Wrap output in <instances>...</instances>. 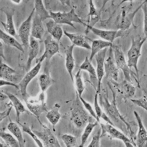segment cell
<instances>
[{
  "mask_svg": "<svg viewBox=\"0 0 147 147\" xmlns=\"http://www.w3.org/2000/svg\"><path fill=\"white\" fill-rule=\"evenodd\" d=\"M44 59L40 57L37 60V63L32 70L27 73L22 79L18 85L19 91L24 100H26L27 95V89L28 86L33 79L36 77L39 72L42 66V63Z\"/></svg>",
  "mask_w": 147,
  "mask_h": 147,
  "instance_id": "9",
  "label": "cell"
},
{
  "mask_svg": "<svg viewBox=\"0 0 147 147\" xmlns=\"http://www.w3.org/2000/svg\"><path fill=\"white\" fill-rule=\"evenodd\" d=\"M113 45L112 43L102 40H94L92 41L91 47V53L89 60L92 62L93 59L96 54L100 51L108 47H110Z\"/></svg>",
  "mask_w": 147,
  "mask_h": 147,
  "instance_id": "28",
  "label": "cell"
},
{
  "mask_svg": "<svg viewBox=\"0 0 147 147\" xmlns=\"http://www.w3.org/2000/svg\"><path fill=\"white\" fill-rule=\"evenodd\" d=\"M75 80L77 92L79 96H82L85 87L82 80L81 70L80 69L75 75Z\"/></svg>",
  "mask_w": 147,
  "mask_h": 147,
  "instance_id": "36",
  "label": "cell"
},
{
  "mask_svg": "<svg viewBox=\"0 0 147 147\" xmlns=\"http://www.w3.org/2000/svg\"><path fill=\"white\" fill-rule=\"evenodd\" d=\"M3 92L7 96L11 102H12L16 112V117H17L16 121L17 123L19 122L20 115L24 112H27L25 108L18 98L13 94L7 91H3Z\"/></svg>",
  "mask_w": 147,
  "mask_h": 147,
  "instance_id": "27",
  "label": "cell"
},
{
  "mask_svg": "<svg viewBox=\"0 0 147 147\" xmlns=\"http://www.w3.org/2000/svg\"><path fill=\"white\" fill-rule=\"evenodd\" d=\"M99 93L96 91V93L95 94V98H94V106L95 109V112L96 113L97 117L98 119L100 120V119L101 118V115L103 113L102 109L100 107L99 103H98V95Z\"/></svg>",
  "mask_w": 147,
  "mask_h": 147,
  "instance_id": "42",
  "label": "cell"
},
{
  "mask_svg": "<svg viewBox=\"0 0 147 147\" xmlns=\"http://www.w3.org/2000/svg\"><path fill=\"white\" fill-rule=\"evenodd\" d=\"M28 109L41 123L39 119L42 113H47L48 107L45 102V92H41L37 99L25 100Z\"/></svg>",
  "mask_w": 147,
  "mask_h": 147,
  "instance_id": "5",
  "label": "cell"
},
{
  "mask_svg": "<svg viewBox=\"0 0 147 147\" xmlns=\"http://www.w3.org/2000/svg\"><path fill=\"white\" fill-rule=\"evenodd\" d=\"M130 100L135 105L143 108L146 111L147 110V97L145 96L144 95L140 99H130Z\"/></svg>",
  "mask_w": 147,
  "mask_h": 147,
  "instance_id": "41",
  "label": "cell"
},
{
  "mask_svg": "<svg viewBox=\"0 0 147 147\" xmlns=\"http://www.w3.org/2000/svg\"><path fill=\"white\" fill-rule=\"evenodd\" d=\"M98 123H99V122L97 121L95 122V123L91 121L89 122L88 125L86 127L84 132L82 136L81 144L79 146V147H84L87 140H88L90 134L92 132L94 129L97 125H98Z\"/></svg>",
  "mask_w": 147,
  "mask_h": 147,
  "instance_id": "35",
  "label": "cell"
},
{
  "mask_svg": "<svg viewBox=\"0 0 147 147\" xmlns=\"http://www.w3.org/2000/svg\"><path fill=\"white\" fill-rule=\"evenodd\" d=\"M49 14L51 18L58 24L68 25L75 29H76V28L72 23L73 22L81 24L87 26V25L78 17L74 9H72L70 11L66 13H62L60 12H54L50 11Z\"/></svg>",
  "mask_w": 147,
  "mask_h": 147,
  "instance_id": "4",
  "label": "cell"
},
{
  "mask_svg": "<svg viewBox=\"0 0 147 147\" xmlns=\"http://www.w3.org/2000/svg\"><path fill=\"white\" fill-rule=\"evenodd\" d=\"M80 70H84L88 72L90 76V80L93 85L94 86L95 89H96V84H98V79H97L96 72L91 62L88 59L87 56L85 60L83 62L80 67Z\"/></svg>",
  "mask_w": 147,
  "mask_h": 147,
  "instance_id": "24",
  "label": "cell"
},
{
  "mask_svg": "<svg viewBox=\"0 0 147 147\" xmlns=\"http://www.w3.org/2000/svg\"><path fill=\"white\" fill-rule=\"evenodd\" d=\"M112 45L109 48V57L105 62L104 66L106 78H110L116 82L118 79L119 69L116 66L114 59Z\"/></svg>",
  "mask_w": 147,
  "mask_h": 147,
  "instance_id": "12",
  "label": "cell"
},
{
  "mask_svg": "<svg viewBox=\"0 0 147 147\" xmlns=\"http://www.w3.org/2000/svg\"><path fill=\"white\" fill-rule=\"evenodd\" d=\"M61 139L67 147L76 146L77 139L74 136L69 134H64L61 136Z\"/></svg>",
  "mask_w": 147,
  "mask_h": 147,
  "instance_id": "38",
  "label": "cell"
},
{
  "mask_svg": "<svg viewBox=\"0 0 147 147\" xmlns=\"http://www.w3.org/2000/svg\"><path fill=\"white\" fill-rule=\"evenodd\" d=\"M12 1V2L15 3L19 4L21 1H20V0H19V1L18 0V1Z\"/></svg>",
  "mask_w": 147,
  "mask_h": 147,
  "instance_id": "48",
  "label": "cell"
},
{
  "mask_svg": "<svg viewBox=\"0 0 147 147\" xmlns=\"http://www.w3.org/2000/svg\"><path fill=\"white\" fill-rule=\"evenodd\" d=\"M142 4L136 9L133 13L127 15H123L121 16L118 19L117 23V28L120 30H128L131 24L132 23L136 14L141 7Z\"/></svg>",
  "mask_w": 147,
  "mask_h": 147,
  "instance_id": "22",
  "label": "cell"
},
{
  "mask_svg": "<svg viewBox=\"0 0 147 147\" xmlns=\"http://www.w3.org/2000/svg\"><path fill=\"white\" fill-rule=\"evenodd\" d=\"M9 97L3 92H1V101H2L6 100Z\"/></svg>",
  "mask_w": 147,
  "mask_h": 147,
  "instance_id": "47",
  "label": "cell"
},
{
  "mask_svg": "<svg viewBox=\"0 0 147 147\" xmlns=\"http://www.w3.org/2000/svg\"><path fill=\"white\" fill-rule=\"evenodd\" d=\"M18 123L22 127L23 132L27 133V134H28L33 138V139L35 141V142L37 144V145L38 146L40 147H43L44 146L43 145L42 142H41V141H40L39 139L36 135L35 134L34 132V131H32V130L30 129V127L28 125L26 124H21V123H19V122H18Z\"/></svg>",
  "mask_w": 147,
  "mask_h": 147,
  "instance_id": "37",
  "label": "cell"
},
{
  "mask_svg": "<svg viewBox=\"0 0 147 147\" xmlns=\"http://www.w3.org/2000/svg\"><path fill=\"white\" fill-rule=\"evenodd\" d=\"M90 30L92 31L95 35L106 40V41L112 43L116 38L118 37L127 36L129 34V32L128 30H104L95 28L94 27H87L85 31L86 34H87Z\"/></svg>",
  "mask_w": 147,
  "mask_h": 147,
  "instance_id": "7",
  "label": "cell"
},
{
  "mask_svg": "<svg viewBox=\"0 0 147 147\" xmlns=\"http://www.w3.org/2000/svg\"><path fill=\"white\" fill-rule=\"evenodd\" d=\"M100 125L102 129L101 138L104 136L105 134H107L111 139H118L121 140L124 142L126 147H134L132 145L131 141L124 134L115 128L113 126L109 124H104L101 123H100Z\"/></svg>",
  "mask_w": 147,
  "mask_h": 147,
  "instance_id": "10",
  "label": "cell"
},
{
  "mask_svg": "<svg viewBox=\"0 0 147 147\" xmlns=\"http://www.w3.org/2000/svg\"><path fill=\"white\" fill-rule=\"evenodd\" d=\"M42 21L35 13L31 26V36L36 39L41 40L44 34Z\"/></svg>",
  "mask_w": 147,
  "mask_h": 147,
  "instance_id": "21",
  "label": "cell"
},
{
  "mask_svg": "<svg viewBox=\"0 0 147 147\" xmlns=\"http://www.w3.org/2000/svg\"><path fill=\"white\" fill-rule=\"evenodd\" d=\"M28 58L26 65V70L28 72L31 68L32 62L36 57L39 51V45L38 41L30 36L29 44Z\"/></svg>",
  "mask_w": 147,
  "mask_h": 147,
  "instance_id": "19",
  "label": "cell"
},
{
  "mask_svg": "<svg viewBox=\"0 0 147 147\" xmlns=\"http://www.w3.org/2000/svg\"><path fill=\"white\" fill-rule=\"evenodd\" d=\"M35 13L38 15L42 22L49 18H51L49 12L46 9L41 0L35 1Z\"/></svg>",
  "mask_w": 147,
  "mask_h": 147,
  "instance_id": "31",
  "label": "cell"
},
{
  "mask_svg": "<svg viewBox=\"0 0 147 147\" xmlns=\"http://www.w3.org/2000/svg\"><path fill=\"white\" fill-rule=\"evenodd\" d=\"M5 86H9L13 87L16 88V89L19 90V87L18 85H16L14 83L10 82V81H8V80L1 79V80H0V86L1 87Z\"/></svg>",
  "mask_w": 147,
  "mask_h": 147,
  "instance_id": "44",
  "label": "cell"
},
{
  "mask_svg": "<svg viewBox=\"0 0 147 147\" xmlns=\"http://www.w3.org/2000/svg\"><path fill=\"white\" fill-rule=\"evenodd\" d=\"M35 10L34 8L28 18L22 23L19 29V36L26 49H29L31 30V21Z\"/></svg>",
  "mask_w": 147,
  "mask_h": 147,
  "instance_id": "11",
  "label": "cell"
},
{
  "mask_svg": "<svg viewBox=\"0 0 147 147\" xmlns=\"http://www.w3.org/2000/svg\"><path fill=\"white\" fill-rule=\"evenodd\" d=\"M107 48L104 49L100 51L95 55V58L97 63L96 74L98 79V88L97 91L99 94L101 91V82L102 78L105 75V59L107 51Z\"/></svg>",
  "mask_w": 147,
  "mask_h": 147,
  "instance_id": "14",
  "label": "cell"
},
{
  "mask_svg": "<svg viewBox=\"0 0 147 147\" xmlns=\"http://www.w3.org/2000/svg\"><path fill=\"white\" fill-rule=\"evenodd\" d=\"M112 82L119 92L125 99L131 98L135 95L136 88L127 80H125L120 83L112 80Z\"/></svg>",
  "mask_w": 147,
  "mask_h": 147,
  "instance_id": "16",
  "label": "cell"
},
{
  "mask_svg": "<svg viewBox=\"0 0 147 147\" xmlns=\"http://www.w3.org/2000/svg\"><path fill=\"white\" fill-rule=\"evenodd\" d=\"M101 118H102L104 120H105V121H106L107 123L108 124L113 126V127H115V125L114 124L112 123L110 118H109V116H108L106 114H105V112H103V113H102V115H101Z\"/></svg>",
  "mask_w": 147,
  "mask_h": 147,
  "instance_id": "45",
  "label": "cell"
},
{
  "mask_svg": "<svg viewBox=\"0 0 147 147\" xmlns=\"http://www.w3.org/2000/svg\"><path fill=\"white\" fill-rule=\"evenodd\" d=\"M74 45H72L68 46L66 52V63L65 66L68 73L72 81L74 82L73 71L75 66V60L73 55V51Z\"/></svg>",
  "mask_w": 147,
  "mask_h": 147,
  "instance_id": "26",
  "label": "cell"
},
{
  "mask_svg": "<svg viewBox=\"0 0 147 147\" xmlns=\"http://www.w3.org/2000/svg\"><path fill=\"white\" fill-rule=\"evenodd\" d=\"M4 49L3 45L2 42H0V56L3 58V59L5 60V58L4 55Z\"/></svg>",
  "mask_w": 147,
  "mask_h": 147,
  "instance_id": "46",
  "label": "cell"
},
{
  "mask_svg": "<svg viewBox=\"0 0 147 147\" xmlns=\"http://www.w3.org/2000/svg\"><path fill=\"white\" fill-rule=\"evenodd\" d=\"M16 71L7 65L1 62L0 64V78L1 79L9 81L13 77Z\"/></svg>",
  "mask_w": 147,
  "mask_h": 147,
  "instance_id": "32",
  "label": "cell"
},
{
  "mask_svg": "<svg viewBox=\"0 0 147 147\" xmlns=\"http://www.w3.org/2000/svg\"><path fill=\"white\" fill-rule=\"evenodd\" d=\"M134 114L138 122L139 130L136 137V144L137 147L147 146V132L139 115L136 111H134Z\"/></svg>",
  "mask_w": 147,
  "mask_h": 147,
  "instance_id": "18",
  "label": "cell"
},
{
  "mask_svg": "<svg viewBox=\"0 0 147 147\" xmlns=\"http://www.w3.org/2000/svg\"><path fill=\"white\" fill-rule=\"evenodd\" d=\"M60 108L61 105L59 103H55L52 109L48 111L46 115V117L53 125L54 131H55V126L59 123L61 118V115L59 112Z\"/></svg>",
  "mask_w": 147,
  "mask_h": 147,
  "instance_id": "25",
  "label": "cell"
},
{
  "mask_svg": "<svg viewBox=\"0 0 147 147\" xmlns=\"http://www.w3.org/2000/svg\"><path fill=\"white\" fill-rule=\"evenodd\" d=\"M0 38L7 45L15 47L21 52H24V50L20 43L12 36L7 34L1 29L0 30Z\"/></svg>",
  "mask_w": 147,
  "mask_h": 147,
  "instance_id": "29",
  "label": "cell"
},
{
  "mask_svg": "<svg viewBox=\"0 0 147 147\" xmlns=\"http://www.w3.org/2000/svg\"><path fill=\"white\" fill-rule=\"evenodd\" d=\"M47 30L50 34L59 42L63 36V32L60 24L55 23L53 20L51 19L46 23Z\"/></svg>",
  "mask_w": 147,
  "mask_h": 147,
  "instance_id": "23",
  "label": "cell"
},
{
  "mask_svg": "<svg viewBox=\"0 0 147 147\" xmlns=\"http://www.w3.org/2000/svg\"><path fill=\"white\" fill-rule=\"evenodd\" d=\"M64 34L68 37L73 45L82 47L86 49L91 50V47L87 42L84 35L78 34H71L64 30Z\"/></svg>",
  "mask_w": 147,
  "mask_h": 147,
  "instance_id": "20",
  "label": "cell"
},
{
  "mask_svg": "<svg viewBox=\"0 0 147 147\" xmlns=\"http://www.w3.org/2000/svg\"><path fill=\"white\" fill-rule=\"evenodd\" d=\"M0 137L8 146L11 147H20L18 140L9 133L1 131L0 132Z\"/></svg>",
  "mask_w": 147,
  "mask_h": 147,
  "instance_id": "34",
  "label": "cell"
},
{
  "mask_svg": "<svg viewBox=\"0 0 147 147\" xmlns=\"http://www.w3.org/2000/svg\"><path fill=\"white\" fill-rule=\"evenodd\" d=\"M79 96L80 100H81L86 110L88 112V113H89L91 115L92 117L95 118L97 120V121L99 122V123H100V120L98 119V117H97L96 113L95 111L93 109L92 107L91 106L90 104L88 103L85 100L83 99L82 97Z\"/></svg>",
  "mask_w": 147,
  "mask_h": 147,
  "instance_id": "39",
  "label": "cell"
},
{
  "mask_svg": "<svg viewBox=\"0 0 147 147\" xmlns=\"http://www.w3.org/2000/svg\"><path fill=\"white\" fill-rule=\"evenodd\" d=\"M102 129H99L95 135L93 137L92 141L88 145V147H99L100 146V139Z\"/></svg>",
  "mask_w": 147,
  "mask_h": 147,
  "instance_id": "40",
  "label": "cell"
},
{
  "mask_svg": "<svg viewBox=\"0 0 147 147\" xmlns=\"http://www.w3.org/2000/svg\"><path fill=\"white\" fill-rule=\"evenodd\" d=\"M146 40L147 37L142 38L138 36L132 38L131 46L127 52V65L130 69L133 67L135 69L138 83L139 78L137 63L141 55V48Z\"/></svg>",
  "mask_w": 147,
  "mask_h": 147,
  "instance_id": "3",
  "label": "cell"
},
{
  "mask_svg": "<svg viewBox=\"0 0 147 147\" xmlns=\"http://www.w3.org/2000/svg\"><path fill=\"white\" fill-rule=\"evenodd\" d=\"M45 52L41 57L46 59V62H50L51 58L59 52V46L58 41L50 34H48L44 41Z\"/></svg>",
  "mask_w": 147,
  "mask_h": 147,
  "instance_id": "13",
  "label": "cell"
},
{
  "mask_svg": "<svg viewBox=\"0 0 147 147\" xmlns=\"http://www.w3.org/2000/svg\"><path fill=\"white\" fill-rule=\"evenodd\" d=\"M7 128L18 140L20 147H24L26 141L23 138L21 130L18 125L16 123L10 122L8 124Z\"/></svg>",
  "mask_w": 147,
  "mask_h": 147,
  "instance_id": "30",
  "label": "cell"
},
{
  "mask_svg": "<svg viewBox=\"0 0 147 147\" xmlns=\"http://www.w3.org/2000/svg\"><path fill=\"white\" fill-rule=\"evenodd\" d=\"M121 46L118 45H112V50L114 53V59L118 68L123 71L125 77V80L131 83V80L130 77L131 70L129 67L123 51Z\"/></svg>",
  "mask_w": 147,
  "mask_h": 147,
  "instance_id": "6",
  "label": "cell"
},
{
  "mask_svg": "<svg viewBox=\"0 0 147 147\" xmlns=\"http://www.w3.org/2000/svg\"><path fill=\"white\" fill-rule=\"evenodd\" d=\"M40 124L42 127V130L40 131L32 130L44 146L47 147H61V146L57 139L51 132L46 125L41 123Z\"/></svg>",
  "mask_w": 147,
  "mask_h": 147,
  "instance_id": "8",
  "label": "cell"
},
{
  "mask_svg": "<svg viewBox=\"0 0 147 147\" xmlns=\"http://www.w3.org/2000/svg\"><path fill=\"white\" fill-rule=\"evenodd\" d=\"M108 83V85L112 92L113 99L111 102H109L107 89V88L106 90H104L103 92L99 96V103L105 112V113L113 121L116 123L122 122L125 124L127 125V129L128 131H129L130 135H131L133 131L130 126L125 120L124 117L120 115L117 109L116 105L115 93L112 88L111 84L109 83Z\"/></svg>",
  "mask_w": 147,
  "mask_h": 147,
  "instance_id": "1",
  "label": "cell"
},
{
  "mask_svg": "<svg viewBox=\"0 0 147 147\" xmlns=\"http://www.w3.org/2000/svg\"><path fill=\"white\" fill-rule=\"evenodd\" d=\"M71 119L78 128H82L91 121L92 116L84 107L76 91V97L71 107Z\"/></svg>",
  "mask_w": 147,
  "mask_h": 147,
  "instance_id": "2",
  "label": "cell"
},
{
  "mask_svg": "<svg viewBox=\"0 0 147 147\" xmlns=\"http://www.w3.org/2000/svg\"><path fill=\"white\" fill-rule=\"evenodd\" d=\"M54 82L50 74V62H46L43 73L38 78V83L41 92H45L49 87Z\"/></svg>",
  "mask_w": 147,
  "mask_h": 147,
  "instance_id": "17",
  "label": "cell"
},
{
  "mask_svg": "<svg viewBox=\"0 0 147 147\" xmlns=\"http://www.w3.org/2000/svg\"><path fill=\"white\" fill-rule=\"evenodd\" d=\"M1 10L5 14L6 16V23L1 21L2 26L7 33L12 36L16 37V33L14 24L13 21V16L14 14V9H11L8 7H3Z\"/></svg>",
  "mask_w": 147,
  "mask_h": 147,
  "instance_id": "15",
  "label": "cell"
},
{
  "mask_svg": "<svg viewBox=\"0 0 147 147\" xmlns=\"http://www.w3.org/2000/svg\"><path fill=\"white\" fill-rule=\"evenodd\" d=\"M145 1L142 3V8L143 11L144 13V33H145L146 37H147V2Z\"/></svg>",
  "mask_w": 147,
  "mask_h": 147,
  "instance_id": "43",
  "label": "cell"
},
{
  "mask_svg": "<svg viewBox=\"0 0 147 147\" xmlns=\"http://www.w3.org/2000/svg\"><path fill=\"white\" fill-rule=\"evenodd\" d=\"M100 12L98 11L95 7L92 0L90 2V11L88 15L90 16L91 20L90 24L87 25V27H93L99 20Z\"/></svg>",
  "mask_w": 147,
  "mask_h": 147,
  "instance_id": "33",
  "label": "cell"
}]
</instances>
